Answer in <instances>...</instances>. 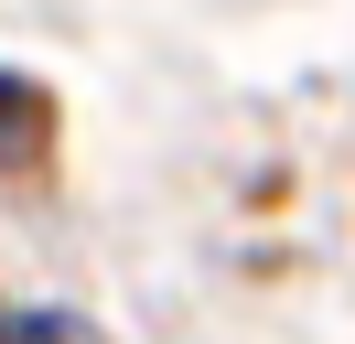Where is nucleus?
<instances>
[{"mask_svg":"<svg viewBox=\"0 0 355 344\" xmlns=\"http://www.w3.org/2000/svg\"><path fill=\"white\" fill-rule=\"evenodd\" d=\"M44 140H54L44 86H33V76H0V172H33V162H44Z\"/></svg>","mask_w":355,"mask_h":344,"instance_id":"1","label":"nucleus"},{"mask_svg":"<svg viewBox=\"0 0 355 344\" xmlns=\"http://www.w3.org/2000/svg\"><path fill=\"white\" fill-rule=\"evenodd\" d=\"M0 344H97V322H76V312H0Z\"/></svg>","mask_w":355,"mask_h":344,"instance_id":"2","label":"nucleus"}]
</instances>
